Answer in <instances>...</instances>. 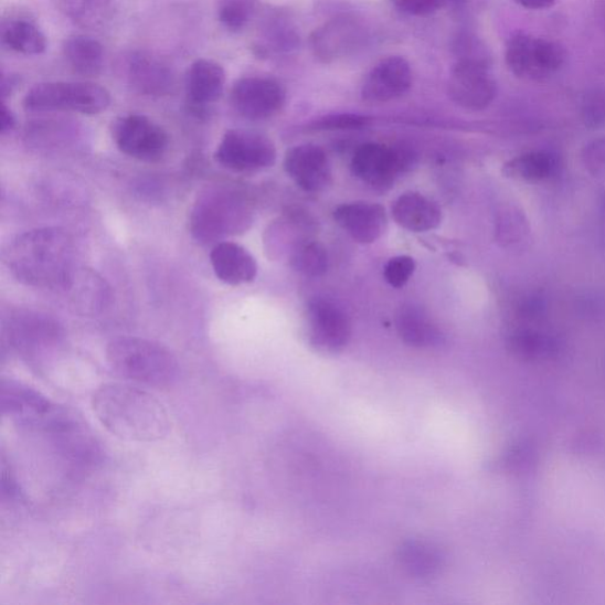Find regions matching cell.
Instances as JSON below:
<instances>
[{
    "mask_svg": "<svg viewBox=\"0 0 605 605\" xmlns=\"http://www.w3.org/2000/svg\"><path fill=\"white\" fill-rule=\"evenodd\" d=\"M226 74L223 66L212 60L195 61L187 76L188 98L195 108L216 103L224 93Z\"/></svg>",
    "mask_w": 605,
    "mask_h": 605,
    "instance_id": "23",
    "label": "cell"
},
{
    "mask_svg": "<svg viewBox=\"0 0 605 605\" xmlns=\"http://www.w3.org/2000/svg\"><path fill=\"white\" fill-rule=\"evenodd\" d=\"M601 206L603 212L605 213V191L601 195Z\"/></svg>",
    "mask_w": 605,
    "mask_h": 605,
    "instance_id": "42",
    "label": "cell"
},
{
    "mask_svg": "<svg viewBox=\"0 0 605 605\" xmlns=\"http://www.w3.org/2000/svg\"><path fill=\"white\" fill-rule=\"evenodd\" d=\"M6 263L17 280L40 289L63 290L78 267L73 235L61 227L22 233L9 245Z\"/></svg>",
    "mask_w": 605,
    "mask_h": 605,
    "instance_id": "1",
    "label": "cell"
},
{
    "mask_svg": "<svg viewBox=\"0 0 605 605\" xmlns=\"http://www.w3.org/2000/svg\"><path fill=\"white\" fill-rule=\"evenodd\" d=\"M364 39L363 29L352 17H338L318 28L311 38L315 56L330 63L355 52Z\"/></svg>",
    "mask_w": 605,
    "mask_h": 605,
    "instance_id": "18",
    "label": "cell"
},
{
    "mask_svg": "<svg viewBox=\"0 0 605 605\" xmlns=\"http://www.w3.org/2000/svg\"><path fill=\"white\" fill-rule=\"evenodd\" d=\"M284 170L297 187L309 193L325 191L332 178L326 150L317 145H299L287 151Z\"/></svg>",
    "mask_w": 605,
    "mask_h": 605,
    "instance_id": "16",
    "label": "cell"
},
{
    "mask_svg": "<svg viewBox=\"0 0 605 605\" xmlns=\"http://www.w3.org/2000/svg\"><path fill=\"white\" fill-rule=\"evenodd\" d=\"M63 54L66 63L78 75L96 76L104 70L105 49L94 38L77 35L65 41Z\"/></svg>",
    "mask_w": 605,
    "mask_h": 605,
    "instance_id": "26",
    "label": "cell"
},
{
    "mask_svg": "<svg viewBox=\"0 0 605 605\" xmlns=\"http://www.w3.org/2000/svg\"><path fill=\"white\" fill-rule=\"evenodd\" d=\"M490 66L458 61L449 78V96L454 104L467 110H484L497 96V84Z\"/></svg>",
    "mask_w": 605,
    "mask_h": 605,
    "instance_id": "14",
    "label": "cell"
},
{
    "mask_svg": "<svg viewBox=\"0 0 605 605\" xmlns=\"http://www.w3.org/2000/svg\"><path fill=\"white\" fill-rule=\"evenodd\" d=\"M252 11L251 0H223L217 9V20L226 30L240 32L248 24Z\"/></svg>",
    "mask_w": 605,
    "mask_h": 605,
    "instance_id": "32",
    "label": "cell"
},
{
    "mask_svg": "<svg viewBox=\"0 0 605 605\" xmlns=\"http://www.w3.org/2000/svg\"><path fill=\"white\" fill-rule=\"evenodd\" d=\"M441 8L459 9L467 3V0H438Z\"/></svg>",
    "mask_w": 605,
    "mask_h": 605,
    "instance_id": "41",
    "label": "cell"
},
{
    "mask_svg": "<svg viewBox=\"0 0 605 605\" xmlns=\"http://www.w3.org/2000/svg\"><path fill=\"white\" fill-rule=\"evenodd\" d=\"M514 2L529 10H543L556 4L558 0H514Z\"/></svg>",
    "mask_w": 605,
    "mask_h": 605,
    "instance_id": "40",
    "label": "cell"
},
{
    "mask_svg": "<svg viewBox=\"0 0 605 605\" xmlns=\"http://www.w3.org/2000/svg\"><path fill=\"white\" fill-rule=\"evenodd\" d=\"M333 220L350 237L361 244L379 241L389 226L385 209L379 204H343L333 211Z\"/></svg>",
    "mask_w": 605,
    "mask_h": 605,
    "instance_id": "19",
    "label": "cell"
},
{
    "mask_svg": "<svg viewBox=\"0 0 605 605\" xmlns=\"http://www.w3.org/2000/svg\"><path fill=\"white\" fill-rule=\"evenodd\" d=\"M399 561L410 575L427 579L438 573L444 558L442 551L432 543L412 541L400 548Z\"/></svg>",
    "mask_w": 605,
    "mask_h": 605,
    "instance_id": "29",
    "label": "cell"
},
{
    "mask_svg": "<svg viewBox=\"0 0 605 605\" xmlns=\"http://www.w3.org/2000/svg\"><path fill=\"white\" fill-rule=\"evenodd\" d=\"M396 330L403 342L416 348H429L443 342V333L423 309L402 307L396 315Z\"/></svg>",
    "mask_w": 605,
    "mask_h": 605,
    "instance_id": "25",
    "label": "cell"
},
{
    "mask_svg": "<svg viewBox=\"0 0 605 605\" xmlns=\"http://www.w3.org/2000/svg\"><path fill=\"white\" fill-rule=\"evenodd\" d=\"M252 221L251 208L240 193L222 187L210 188L195 200L190 231L200 244H217L247 231Z\"/></svg>",
    "mask_w": 605,
    "mask_h": 605,
    "instance_id": "4",
    "label": "cell"
},
{
    "mask_svg": "<svg viewBox=\"0 0 605 605\" xmlns=\"http://www.w3.org/2000/svg\"><path fill=\"white\" fill-rule=\"evenodd\" d=\"M0 410L15 424L43 432L53 422L61 407L32 386L4 379L0 383Z\"/></svg>",
    "mask_w": 605,
    "mask_h": 605,
    "instance_id": "11",
    "label": "cell"
},
{
    "mask_svg": "<svg viewBox=\"0 0 605 605\" xmlns=\"http://www.w3.org/2000/svg\"><path fill=\"white\" fill-rule=\"evenodd\" d=\"M458 61L491 65L489 50L477 38L465 36L457 44Z\"/></svg>",
    "mask_w": 605,
    "mask_h": 605,
    "instance_id": "37",
    "label": "cell"
},
{
    "mask_svg": "<svg viewBox=\"0 0 605 605\" xmlns=\"http://www.w3.org/2000/svg\"><path fill=\"white\" fill-rule=\"evenodd\" d=\"M99 423L117 438L129 443H156L171 431L162 403L138 385L110 382L99 385L92 397Z\"/></svg>",
    "mask_w": 605,
    "mask_h": 605,
    "instance_id": "2",
    "label": "cell"
},
{
    "mask_svg": "<svg viewBox=\"0 0 605 605\" xmlns=\"http://www.w3.org/2000/svg\"><path fill=\"white\" fill-rule=\"evenodd\" d=\"M56 10L73 24L88 30L107 26L114 19L115 0H53Z\"/></svg>",
    "mask_w": 605,
    "mask_h": 605,
    "instance_id": "24",
    "label": "cell"
},
{
    "mask_svg": "<svg viewBox=\"0 0 605 605\" xmlns=\"http://www.w3.org/2000/svg\"><path fill=\"white\" fill-rule=\"evenodd\" d=\"M106 357L117 375L148 386L172 385L180 372L178 359L170 349L132 336L113 340Z\"/></svg>",
    "mask_w": 605,
    "mask_h": 605,
    "instance_id": "3",
    "label": "cell"
},
{
    "mask_svg": "<svg viewBox=\"0 0 605 605\" xmlns=\"http://www.w3.org/2000/svg\"><path fill=\"white\" fill-rule=\"evenodd\" d=\"M371 119L367 116L355 114H339L323 117L314 123L309 129L312 130H350L367 127Z\"/></svg>",
    "mask_w": 605,
    "mask_h": 605,
    "instance_id": "35",
    "label": "cell"
},
{
    "mask_svg": "<svg viewBox=\"0 0 605 605\" xmlns=\"http://www.w3.org/2000/svg\"><path fill=\"white\" fill-rule=\"evenodd\" d=\"M2 42L11 52L25 56L41 55L47 46L41 28L24 17L10 20L4 24Z\"/></svg>",
    "mask_w": 605,
    "mask_h": 605,
    "instance_id": "27",
    "label": "cell"
},
{
    "mask_svg": "<svg viewBox=\"0 0 605 605\" xmlns=\"http://www.w3.org/2000/svg\"><path fill=\"white\" fill-rule=\"evenodd\" d=\"M73 307L82 315L96 316L110 305L112 291L108 283L89 268L77 267L63 289Z\"/></svg>",
    "mask_w": 605,
    "mask_h": 605,
    "instance_id": "21",
    "label": "cell"
},
{
    "mask_svg": "<svg viewBox=\"0 0 605 605\" xmlns=\"http://www.w3.org/2000/svg\"><path fill=\"white\" fill-rule=\"evenodd\" d=\"M581 116L587 128L596 129L605 126V89H594L584 95Z\"/></svg>",
    "mask_w": 605,
    "mask_h": 605,
    "instance_id": "33",
    "label": "cell"
},
{
    "mask_svg": "<svg viewBox=\"0 0 605 605\" xmlns=\"http://www.w3.org/2000/svg\"><path fill=\"white\" fill-rule=\"evenodd\" d=\"M566 59L558 42L517 33L507 47V64L511 73L523 79L543 81L556 74Z\"/></svg>",
    "mask_w": 605,
    "mask_h": 605,
    "instance_id": "7",
    "label": "cell"
},
{
    "mask_svg": "<svg viewBox=\"0 0 605 605\" xmlns=\"http://www.w3.org/2000/svg\"><path fill=\"white\" fill-rule=\"evenodd\" d=\"M7 338L23 359L39 363L62 347L64 330L52 317L25 311L9 319Z\"/></svg>",
    "mask_w": 605,
    "mask_h": 605,
    "instance_id": "6",
    "label": "cell"
},
{
    "mask_svg": "<svg viewBox=\"0 0 605 605\" xmlns=\"http://www.w3.org/2000/svg\"><path fill=\"white\" fill-rule=\"evenodd\" d=\"M210 258L216 278L233 285V287L254 282L257 277L256 259L237 243L221 242L215 244Z\"/></svg>",
    "mask_w": 605,
    "mask_h": 605,
    "instance_id": "20",
    "label": "cell"
},
{
    "mask_svg": "<svg viewBox=\"0 0 605 605\" xmlns=\"http://www.w3.org/2000/svg\"><path fill=\"white\" fill-rule=\"evenodd\" d=\"M214 158L230 171L252 173L273 167L277 160V149L261 132L231 129L217 146Z\"/></svg>",
    "mask_w": 605,
    "mask_h": 605,
    "instance_id": "9",
    "label": "cell"
},
{
    "mask_svg": "<svg viewBox=\"0 0 605 605\" xmlns=\"http://www.w3.org/2000/svg\"><path fill=\"white\" fill-rule=\"evenodd\" d=\"M110 103V93L93 82H43L26 93L23 107L29 113L97 115Z\"/></svg>",
    "mask_w": 605,
    "mask_h": 605,
    "instance_id": "5",
    "label": "cell"
},
{
    "mask_svg": "<svg viewBox=\"0 0 605 605\" xmlns=\"http://www.w3.org/2000/svg\"><path fill=\"white\" fill-rule=\"evenodd\" d=\"M529 222L523 212L516 206L500 210L497 221V240L502 246L519 244L528 238Z\"/></svg>",
    "mask_w": 605,
    "mask_h": 605,
    "instance_id": "31",
    "label": "cell"
},
{
    "mask_svg": "<svg viewBox=\"0 0 605 605\" xmlns=\"http://www.w3.org/2000/svg\"><path fill=\"white\" fill-rule=\"evenodd\" d=\"M413 151L381 144L360 146L351 160V172L375 190L385 191L414 163Z\"/></svg>",
    "mask_w": 605,
    "mask_h": 605,
    "instance_id": "8",
    "label": "cell"
},
{
    "mask_svg": "<svg viewBox=\"0 0 605 605\" xmlns=\"http://www.w3.org/2000/svg\"><path fill=\"white\" fill-rule=\"evenodd\" d=\"M393 6L411 15L426 17L441 9L438 0H391Z\"/></svg>",
    "mask_w": 605,
    "mask_h": 605,
    "instance_id": "38",
    "label": "cell"
},
{
    "mask_svg": "<svg viewBox=\"0 0 605 605\" xmlns=\"http://www.w3.org/2000/svg\"><path fill=\"white\" fill-rule=\"evenodd\" d=\"M287 94L280 84L266 77H245L234 84L231 93L233 108L251 121L270 119L285 105Z\"/></svg>",
    "mask_w": 605,
    "mask_h": 605,
    "instance_id": "13",
    "label": "cell"
},
{
    "mask_svg": "<svg viewBox=\"0 0 605 605\" xmlns=\"http://www.w3.org/2000/svg\"><path fill=\"white\" fill-rule=\"evenodd\" d=\"M15 127V117L12 110L7 106L6 103H2L0 107V132L7 134L10 132Z\"/></svg>",
    "mask_w": 605,
    "mask_h": 605,
    "instance_id": "39",
    "label": "cell"
},
{
    "mask_svg": "<svg viewBox=\"0 0 605 605\" xmlns=\"http://www.w3.org/2000/svg\"><path fill=\"white\" fill-rule=\"evenodd\" d=\"M120 72L134 91L146 96H164L176 86L171 65L150 53H129L120 63Z\"/></svg>",
    "mask_w": 605,
    "mask_h": 605,
    "instance_id": "15",
    "label": "cell"
},
{
    "mask_svg": "<svg viewBox=\"0 0 605 605\" xmlns=\"http://www.w3.org/2000/svg\"><path fill=\"white\" fill-rule=\"evenodd\" d=\"M415 262L410 256H397L385 264L383 276L391 287L401 289L410 282L415 273Z\"/></svg>",
    "mask_w": 605,
    "mask_h": 605,
    "instance_id": "34",
    "label": "cell"
},
{
    "mask_svg": "<svg viewBox=\"0 0 605 605\" xmlns=\"http://www.w3.org/2000/svg\"><path fill=\"white\" fill-rule=\"evenodd\" d=\"M556 158L548 151L533 150L509 160L503 164L502 173L513 180L541 182L556 172Z\"/></svg>",
    "mask_w": 605,
    "mask_h": 605,
    "instance_id": "28",
    "label": "cell"
},
{
    "mask_svg": "<svg viewBox=\"0 0 605 605\" xmlns=\"http://www.w3.org/2000/svg\"><path fill=\"white\" fill-rule=\"evenodd\" d=\"M307 327L309 342L319 351H341L351 338V325L348 315L329 299L315 298L309 301Z\"/></svg>",
    "mask_w": 605,
    "mask_h": 605,
    "instance_id": "12",
    "label": "cell"
},
{
    "mask_svg": "<svg viewBox=\"0 0 605 605\" xmlns=\"http://www.w3.org/2000/svg\"><path fill=\"white\" fill-rule=\"evenodd\" d=\"M412 86L410 63L392 56L379 62L363 82L361 95L368 104H385L405 95Z\"/></svg>",
    "mask_w": 605,
    "mask_h": 605,
    "instance_id": "17",
    "label": "cell"
},
{
    "mask_svg": "<svg viewBox=\"0 0 605 605\" xmlns=\"http://www.w3.org/2000/svg\"><path fill=\"white\" fill-rule=\"evenodd\" d=\"M289 263L296 273L312 278L321 277L328 272V252L321 243L307 235L289 251Z\"/></svg>",
    "mask_w": 605,
    "mask_h": 605,
    "instance_id": "30",
    "label": "cell"
},
{
    "mask_svg": "<svg viewBox=\"0 0 605 605\" xmlns=\"http://www.w3.org/2000/svg\"><path fill=\"white\" fill-rule=\"evenodd\" d=\"M395 223L410 232H428L438 229L443 221L442 209L422 193L402 194L392 208Z\"/></svg>",
    "mask_w": 605,
    "mask_h": 605,
    "instance_id": "22",
    "label": "cell"
},
{
    "mask_svg": "<svg viewBox=\"0 0 605 605\" xmlns=\"http://www.w3.org/2000/svg\"><path fill=\"white\" fill-rule=\"evenodd\" d=\"M582 162L593 177L605 179V137L585 145Z\"/></svg>",
    "mask_w": 605,
    "mask_h": 605,
    "instance_id": "36",
    "label": "cell"
},
{
    "mask_svg": "<svg viewBox=\"0 0 605 605\" xmlns=\"http://www.w3.org/2000/svg\"><path fill=\"white\" fill-rule=\"evenodd\" d=\"M112 134L115 145L124 155L146 162L159 161L170 145L166 130L140 114L119 117L113 124Z\"/></svg>",
    "mask_w": 605,
    "mask_h": 605,
    "instance_id": "10",
    "label": "cell"
}]
</instances>
